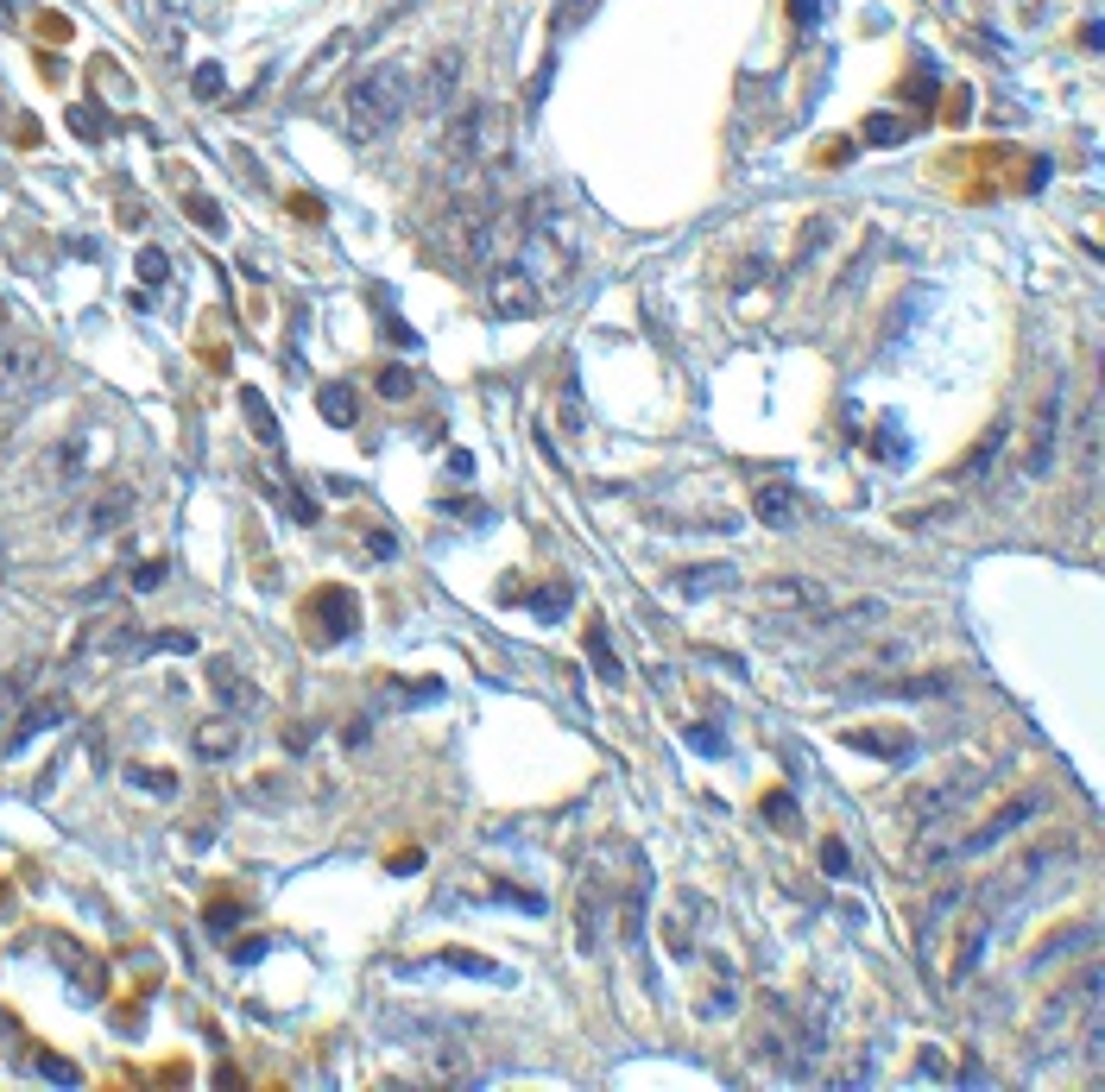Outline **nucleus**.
Instances as JSON below:
<instances>
[{
    "instance_id": "423d86ee",
    "label": "nucleus",
    "mask_w": 1105,
    "mask_h": 1092,
    "mask_svg": "<svg viewBox=\"0 0 1105 1092\" xmlns=\"http://www.w3.org/2000/svg\"><path fill=\"white\" fill-rule=\"evenodd\" d=\"M58 379V354L38 342H0V405H26Z\"/></svg>"
},
{
    "instance_id": "1a4fd4ad",
    "label": "nucleus",
    "mask_w": 1105,
    "mask_h": 1092,
    "mask_svg": "<svg viewBox=\"0 0 1105 1092\" xmlns=\"http://www.w3.org/2000/svg\"><path fill=\"white\" fill-rule=\"evenodd\" d=\"M462 76H468V51H462V45H442V51L423 64V76H411V102L423 108V114H449L455 95H462Z\"/></svg>"
},
{
    "instance_id": "4be33fe9",
    "label": "nucleus",
    "mask_w": 1105,
    "mask_h": 1092,
    "mask_svg": "<svg viewBox=\"0 0 1105 1092\" xmlns=\"http://www.w3.org/2000/svg\"><path fill=\"white\" fill-rule=\"evenodd\" d=\"M733 588H740V568H733V562L676 568V594H689V600H701V594H733Z\"/></svg>"
},
{
    "instance_id": "603ef678",
    "label": "nucleus",
    "mask_w": 1105,
    "mask_h": 1092,
    "mask_svg": "<svg viewBox=\"0 0 1105 1092\" xmlns=\"http://www.w3.org/2000/svg\"><path fill=\"white\" fill-rule=\"evenodd\" d=\"M158 581H165V562H158V556H152V562H139V568H134V588H139V594H152Z\"/></svg>"
},
{
    "instance_id": "e433bc0d",
    "label": "nucleus",
    "mask_w": 1105,
    "mask_h": 1092,
    "mask_svg": "<svg viewBox=\"0 0 1105 1092\" xmlns=\"http://www.w3.org/2000/svg\"><path fill=\"white\" fill-rule=\"evenodd\" d=\"M436 960H442L449 972H468V979H486V985H499V979H505V972H499L493 960H481V954H436Z\"/></svg>"
},
{
    "instance_id": "49530a36",
    "label": "nucleus",
    "mask_w": 1105,
    "mask_h": 1092,
    "mask_svg": "<svg viewBox=\"0 0 1105 1092\" xmlns=\"http://www.w3.org/2000/svg\"><path fill=\"white\" fill-rule=\"evenodd\" d=\"M379 392H386V399H411L417 379L405 373V366H386V373H379Z\"/></svg>"
},
{
    "instance_id": "72a5a7b5",
    "label": "nucleus",
    "mask_w": 1105,
    "mask_h": 1092,
    "mask_svg": "<svg viewBox=\"0 0 1105 1092\" xmlns=\"http://www.w3.org/2000/svg\"><path fill=\"white\" fill-rule=\"evenodd\" d=\"M316 405H323V417H329L336 430H347V423L360 417V399H354V386H342V379H336V386H323V399H316Z\"/></svg>"
},
{
    "instance_id": "6e6552de",
    "label": "nucleus",
    "mask_w": 1105,
    "mask_h": 1092,
    "mask_svg": "<svg viewBox=\"0 0 1105 1092\" xmlns=\"http://www.w3.org/2000/svg\"><path fill=\"white\" fill-rule=\"evenodd\" d=\"M486 297H493V316H505V323L544 316V284H538V272L525 260H505L499 272L486 278Z\"/></svg>"
},
{
    "instance_id": "9d476101",
    "label": "nucleus",
    "mask_w": 1105,
    "mask_h": 1092,
    "mask_svg": "<svg viewBox=\"0 0 1105 1092\" xmlns=\"http://www.w3.org/2000/svg\"><path fill=\"white\" fill-rule=\"evenodd\" d=\"M948 859H961V809L954 815H935V821H916V840H909V878H929L941 872Z\"/></svg>"
},
{
    "instance_id": "b1692460",
    "label": "nucleus",
    "mask_w": 1105,
    "mask_h": 1092,
    "mask_svg": "<svg viewBox=\"0 0 1105 1092\" xmlns=\"http://www.w3.org/2000/svg\"><path fill=\"white\" fill-rule=\"evenodd\" d=\"M701 890H676V909H670V954L695 960V922H701Z\"/></svg>"
},
{
    "instance_id": "f257e3e1",
    "label": "nucleus",
    "mask_w": 1105,
    "mask_h": 1092,
    "mask_svg": "<svg viewBox=\"0 0 1105 1092\" xmlns=\"http://www.w3.org/2000/svg\"><path fill=\"white\" fill-rule=\"evenodd\" d=\"M405 108H411V69L405 64H373L367 76H354L342 95V127L354 145H373V139H386L399 121H405Z\"/></svg>"
},
{
    "instance_id": "c9c22d12",
    "label": "nucleus",
    "mask_w": 1105,
    "mask_h": 1092,
    "mask_svg": "<svg viewBox=\"0 0 1105 1092\" xmlns=\"http://www.w3.org/2000/svg\"><path fill=\"white\" fill-rule=\"evenodd\" d=\"M89 449H95L89 436H69L64 449H58V480H64V486H76V480L89 474Z\"/></svg>"
},
{
    "instance_id": "aec40b11",
    "label": "nucleus",
    "mask_w": 1105,
    "mask_h": 1092,
    "mask_svg": "<svg viewBox=\"0 0 1105 1092\" xmlns=\"http://www.w3.org/2000/svg\"><path fill=\"white\" fill-rule=\"evenodd\" d=\"M840 739H846L853 751L885 758V764H909V758H916V739H909V733H891V727H846Z\"/></svg>"
},
{
    "instance_id": "ddd939ff",
    "label": "nucleus",
    "mask_w": 1105,
    "mask_h": 1092,
    "mask_svg": "<svg viewBox=\"0 0 1105 1092\" xmlns=\"http://www.w3.org/2000/svg\"><path fill=\"white\" fill-rule=\"evenodd\" d=\"M790 1055H796V1011L783 998H764V1024L752 1035V1061H771L790 1074Z\"/></svg>"
},
{
    "instance_id": "2f4dec72",
    "label": "nucleus",
    "mask_w": 1105,
    "mask_h": 1092,
    "mask_svg": "<svg viewBox=\"0 0 1105 1092\" xmlns=\"http://www.w3.org/2000/svg\"><path fill=\"white\" fill-rule=\"evenodd\" d=\"M733 1004H740V985H733V972L714 960V992H701V1017L720 1024V1017H733Z\"/></svg>"
},
{
    "instance_id": "473e14b6",
    "label": "nucleus",
    "mask_w": 1105,
    "mask_h": 1092,
    "mask_svg": "<svg viewBox=\"0 0 1105 1092\" xmlns=\"http://www.w3.org/2000/svg\"><path fill=\"white\" fill-rule=\"evenodd\" d=\"M998 449H1005V423H992V430L979 436V449H972L967 462L954 468V480H979V474H985V468H992V462H998Z\"/></svg>"
},
{
    "instance_id": "f03ea898",
    "label": "nucleus",
    "mask_w": 1105,
    "mask_h": 1092,
    "mask_svg": "<svg viewBox=\"0 0 1105 1092\" xmlns=\"http://www.w3.org/2000/svg\"><path fill=\"white\" fill-rule=\"evenodd\" d=\"M1068 859H1074V840H1048V846H1037V853H1017L1011 865H998V872L979 885L972 903H979V909L992 916V929L1005 935V929L1024 916V903H1030L1055 872H1068Z\"/></svg>"
},
{
    "instance_id": "3c124183",
    "label": "nucleus",
    "mask_w": 1105,
    "mask_h": 1092,
    "mask_svg": "<svg viewBox=\"0 0 1105 1092\" xmlns=\"http://www.w3.org/2000/svg\"><path fill=\"white\" fill-rule=\"evenodd\" d=\"M69 127L82 139H95V134H108V114H95V108H69Z\"/></svg>"
},
{
    "instance_id": "4c0bfd02",
    "label": "nucleus",
    "mask_w": 1105,
    "mask_h": 1092,
    "mask_svg": "<svg viewBox=\"0 0 1105 1092\" xmlns=\"http://www.w3.org/2000/svg\"><path fill=\"white\" fill-rule=\"evenodd\" d=\"M859 134L872 139V145H898V139H909V121H898V114H872Z\"/></svg>"
},
{
    "instance_id": "a211bd4d",
    "label": "nucleus",
    "mask_w": 1105,
    "mask_h": 1092,
    "mask_svg": "<svg viewBox=\"0 0 1105 1092\" xmlns=\"http://www.w3.org/2000/svg\"><path fill=\"white\" fill-rule=\"evenodd\" d=\"M764 607H790V613H822L828 607V588L809 581V575H777V581H759Z\"/></svg>"
},
{
    "instance_id": "412c9836",
    "label": "nucleus",
    "mask_w": 1105,
    "mask_h": 1092,
    "mask_svg": "<svg viewBox=\"0 0 1105 1092\" xmlns=\"http://www.w3.org/2000/svg\"><path fill=\"white\" fill-rule=\"evenodd\" d=\"M134 505H139L134 486H108V493L89 505V531H95V537H114L121 525H134Z\"/></svg>"
},
{
    "instance_id": "2eb2a0df",
    "label": "nucleus",
    "mask_w": 1105,
    "mask_h": 1092,
    "mask_svg": "<svg viewBox=\"0 0 1105 1092\" xmlns=\"http://www.w3.org/2000/svg\"><path fill=\"white\" fill-rule=\"evenodd\" d=\"M64 720H69V701H64V695H38V701H26V714L13 720V733L0 739V751H6V758H19V751L32 746V739L58 733Z\"/></svg>"
},
{
    "instance_id": "ea45409f",
    "label": "nucleus",
    "mask_w": 1105,
    "mask_h": 1092,
    "mask_svg": "<svg viewBox=\"0 0 1105 1092\" xmlns=\"http://www.w3.org/2000/svg\"><path fill=\"white\" fill-rule=\"evenodd\" d=\"M190 89H197V102H221V89H228V76H221V64H197V76H190Z\"/></svg>"
},
{
    "instance_id": "37998d69",
    "label": "nucleus",
    "mask_w": 1105,
    "mask_h": 1092,
    "mask_svg": "<svg viewBox=\"0 0 1105 1092\" xmlns=\"http://www.w3.org/2000/svg\"><path fill=\"white\" fill-rule=\"evenodd\" d=\"M764 821H771V827H796V802H790V790H771V796H764Z\"/></svg>"
},
{
    "instance_id": "6ab92c4d",
    "label": "nucleus",
    "mask_w": 1105,
    "mask_h": 1092,
    "mask_svg": "<svg viewBox=\"0 0 1105 1092\" xmlns=\"http://www.w3.org/2000/svg\"><path fill=\"white\" fill-rule=\"evenodd\" d=\"M752 512H759V525H771V531H796L803 525V493L790 480H764Z\"/></svg>"
},
{
    "instance_id": "09e8293b",
    "label": "nucleus",
    "mask_w": 1105,
    "mask_h": 1092,
    "mask_svg": "<svg viewBox=\"0 0 1105 1092\" xmlns=\"http://www.w3.org/2000/svg\"><path fill=\"white\" fill-rule=\"evenodd\" d=\"M127 783H139V790H158V796H171V790H177V777H171V770H127Z\"/></svg>"
},
{
    "instance_id": "7c9ffc66",
    "label": "nucleus",
    "mask_w": 1105,
    "mask_h": 1092,
    "mask_svg": "<svg viewBox=\"0 0 1105 1092\" xmlns=\"http://www.w3.org/2000/svg\"><path fill=\"white\" fill-rule=\"evenodd\" d=\"M208 683H215V695L228 701V714H240V707H253V688H247V683H240V676H234V664H228V657H215V664H208Z\"/></svg>"
},
{
    "instance_id": "4d7b16f0",
    "label": "nucleus",
    "mask_w": 1105,
    "mask_h": 1092,
    "mask_svg": "<svg viewBox=\"0 0 1105 1092\" xmlns=\"http://www.w3.org/2000/svg\"><path fill=\"white\" fill-rule=\"evenodd\" d=\"M260 954H266V941H240V948H234V960H240V966H253Z\"/></svg>"
},
{
    "instance_id": "de8ad7c7",
    "label": "nucleus",
    "mask_w": 1105,
    "mask_h": 1092,
    "mask_svg": "<svg viewBox=\"0 0 1105 1092\" xmlns=\"http://www.w3.org/2000/svg\"><path fill=\"white\" fill-rule=\"evenodd\" d=\"M562 600H569V588H544V594H531V613H538V619H562V613H569Z\"/></svg>"
},
{
    "instance_id": "7ed1b4c3",
    "label": "nucleus",
    "mask_w": 1105,
    "mask_h": 1092,
    "mask_svg": "<svg viewBox=\"0 0 1105 1092\" xmlns=\"http://www.w3.org/2000/svg\"><path fill=\"white\" fill-rule=\"evenodd\" d=\"M885 613H891L885 600H846V607H822V613L759 619V631H764V638H790V644H803V651H840V644H853V638L878 631Z\"/></svg>"
},
{
    "instance_id": "a18cd8bd",
    "label": "nucleus",
    "mask_w": 1105,
    "mask_h": 1092,
    "mask_svg": "<svg viewBox=\"0 0 1105 1092\" xmlns=\"http://www.w3.org/2000/svg\"><path fill=\"white\" fill-rule=\"evenodd\" d=\"M139 278H145V284H165V278H171V260H165V247H145V253H139Z\"/></svg>"
},
{
    "instance_id": "5fc2aeb1",
    "label": "nucleus",
    "mask_w": 1105,
    "mask_h": 1092,
    "mask_svg": "<svg viewBox=\"0 0 1105 1092\" xmlns=\"http://www.w3.org/2000/svg\"><path fill=\"white\" fill-rule=\"evenodd\" d=\"M310 739H316V727H284V746L291 751H310Z\"/></svg>"
},
{
    "instance_id": "0eeeda50",
    "label": "nucleus",
    "mask_w": 1105,
    "mask_h": 1092,
    "mask_svg": "<svg viewBox=\"0 0 1105 1092\" xmlns=\"http://www.w3.org/2000/svg\"><path fill=\"white\" fill-rule=\"evenodd\" d=\"M1061 417H1068V386L1055 379V386L1037 399L1030 442H1024V474H1030V480H1048V474H1055V462H1061Z\"/></svg>"
},
{
    "instance_id": "f704fd0d",
    "label": "nucleus",
    "mask_w": 1105,
    "mask_h": 1092,
    "mask_svg": "<svg viewBox=\"0 0 1105 1092\" xmlns=\"http://www.w3.org/2000/svg\"><path fill=\"white\" fill-rule=\"evenodd\" d=\"M588 657H594V676H601V683H607V688H620V683H625L620 657H613V644H607V631H601V625L588 631Z\"/></svg>"
},
{
    "instance_id": "f3484780",
    "label": "nucleus",
    "mask_w": 1105,
    "mask_h": 1092,
    "mask_svg": "<svg viewBox=\"0 0 1105 1092\" xmlns=\"http://www.w3.org/2000/svg\"><path fill=\"white\" fill-rule=\"evenodd\" d=\"M1100 948V922H1068L1061 935H1048L1037 948V960H1030V972H1055V966H1068V960H1087Z\"/></svg>"
},
{
    "instance_id": "c756f323",
    "label": "nucleus",
    "mask_w": 1105,
    "mask_h": 1092,
    "mask_svg": "<svg viewBox=\"0 0 1105 1092\" xmlns=\"http://www.w3.org/2000/svg\"><path fill=\"white\" fill-rule=\"evenodd\" d=\"M1074 455H1080V474L1087 480L1100 474V399L1080 405V449H1074Z\"/></svg>"
},
{
    "instance_id": "6e6d98bb",
    "label": "nucleus",
    "mask_w": 1105,
    "mask_h": 1092,
    "mask_svg": "<svg viewBox=\"0 0 1105 1092\" xmlns=\"http://www.w3.org/2000/svg\"><path fill=\"white\" fill-rule=\"evenodd\" d=\"M941 1074H948V1067H941V1055H935V1048H922V1080H941Z\"/></svg>"
},
{
    "instance_id": "8fccbe9b",
    "label": "nucleus",
    "mask_w": 1105,
    "mask_h": 1092,
    "mask_svg": "<svg viewBox=\"0 0 1105 1092\" xmlns=\"http://www.w3.org/2000/svg\"><path fill=\"white\" fill-rule=\"evenodd\" d=\"M38 1074H45V1080H58V1087H76V1080H82L64 1055H38Z\"/></svg>"
},
{
    "instance_id": "f8f14e48",
    "label": "nucleus",
    "mask_w": 1105,
    "mask_h": 1092,
    "mask_svg": "<svg viewBox=\"0 0 1105 1092\" xmlns=\"http://www.w3.org/2000/svg\"><path fill=\"white\" fill-rule=\"evenodd\" d=\"M840 695H866V701H941L954 676H898V683H878V676H840Z\"/></svg>"
},
{
    "instance_id": "39448f33",
    "label": "nucleus",
    "mask_w": 1105,
    "mask_h": 1092,
    "mask_svg": "<svg viewBox=\"0 0 1105 1092\" xmlns=\"http://www.w3.org/2000/svg\"><path fill=\"white\" fill-rule=\"evenodd\" d=\"M992 777H998V764H954V770H941L935 783H922V790L903 802V815H909V827H916V821H935V815H954V809H967Z\"/></svg>"
},
{
    "instance_id": "dca6fc26",
    "label": "nucleus",
    "mask_w": 1105,
    "mask_h": 1092,
    "mask_svg": "<svg viewBox=\"0 0 1105 1092\" xmlns=\"http://www.w3.org/2000/svg\"><path fill=\"white\" fill-rule=\"evenodd\" d=\"M992 916L972 903L967 909V922H961V935H954V954H948V985H967L972 972H979V960H985V948H992Z\"/></svg>"
},
{
    "instance_id": "864d4df0",
    "label": "nucleus",
    "mask_w": 1105,
    "mask_h": 1092,
    "mask_svg": "<svg viewBox=\"0 0 1105 1092\" xmlns=\"http://www.w3.org/2000/svg\"><path fill=\"white\" fill-rule=\"evenodd\" d=\"M689 746L695 751H720V733H714V727H689Z\"/></svg>"
},
{
    "instance_id": "bb28decb",
    "label": "nucleus",
    "mask_w": 1105,
    "mask_h": 1092,
    "mask_svg": "<svg viewBox=\"0 0 1105 1092\" xmlns=\"http://www.w3.org/2000/svg\"><path fill=\"white\" fill-rule=\"evenodd\" d=\"M954 903H961V885H948L922 916H916V948H922V954H935V935H941V922L954 916Z\"/></svg>"
},
{
    "instance_id": "20e7f679",
    "label": "nucleus",
    "mask_w": 1105,
    "mask_h": 1092,
    "mask_svg": "<svg viewBox=\"0 0 1105 1092\" xmlns=\"http://www.w3.org/2000/svg\"><path fill=\"white\" fill-rule=\"evenodd\" d=\"M1087 1004H1100V960L1087 954L1080 960V972L1042 1004V1017H1037V1029H1030V1067H1048L1055 1055H1068V1029L1080 1024V1011Z\"/></svg>"
},
{
    "instance_id": "c03bdc74",
    "label": "nucleus",
    "mask_w": 1105,
    "mask_h": 1092,
    "mask_svg": "<svg viewBox=\"0 0 1105 1092\" xmlns=\"http://www.w3.org/2000/svg\"><path fill=\"white\" fill-rule=\"evenodd\" d=\"M822 872H828V878H846V872H853V859H846V840H822Z\"/></svg>"
},
{
    "instance_id": "5701e85b",
    "label": "nucleus",
    "mask_w": 1105,
    "mask_h": 1092,
    "mask_svg": "<svg viewBox=\"0 0 1105 1092\" xmlns=\"http://www.w3.org/2000/svg\"><path fill=\"white\" fill-rule=\"evenodd\" d=\"M644 909H651V878H644V865L632 872V890H625V903H620V941L638 954L644 948Z\"/></svg>"
},
{
    "instance_id": "a878e982",
    "label": "nucleus",
    "mask_w": 1105,
    "mask_h": 1092,
    "mask_svg": "<svg viewBox=\"0 0 1105 1092\" xmlns=\"http://www.w3.org/2000/svg\"><path fill=\"white\" fill-rule=\"evenodd\" d=\"M234 751H240V720H234V714H221V720H203V727H197V758L221 764V758H234Z\"/></svg>"
},
{
    "instance_id": "4468645a",
    "label": "nucleus",
    "mask_w": 1105,
    "mask_h": 1092,
    "mask_svg": "<svg viewBox=\"0 0 1105 1092\" xmlns=\"http://www.w3.org/2000/svg\"><path fill=\"white\" fill-rule=\"evenodd\" d=\"M354 625H360V600H354L347 588H316V594H310V631H316L323 644L354 638Z\"/></svg>"
},
{
    "instance_id": "9b49d317",
    "label": "nucleus",
    "mask_w": 1105,
    "mask_h": 1092,
    "mask_svg": "<svg viewBox=\"0 0 1105 1092\" xmlns=\"http://www.w3.org/2000/svg\"><path fill=\"white\" fill-rule=\"evenodd\" d=\"M1042 809H1048V796H1042V790H1030V796L1005 802V809H998L992 821H979V827H961V859H967V853H992V846H1005V840H1011L1017 827H1030Z\"/></svg>"
},
{
    "instance_id": "79ce46f5",
    "label": "nucleus",
    "mask_w": 1105,
    "mask_h": 1092,
    "mask_svg": "<svg viewBox=\"0 0 1105 1092\" xmlns=\"http://www.w3.org/2000/svg\"><path fill=\"white\" fill-rule=\"evenodd\" d=\"M240 922H247V909H240V903H215V909L203 916L208 935H228V929H240Z\"/></svg>"
},
{
    "instance_id": "cd10ccee",
    "label": "nucleus",
    "mask_w": 1105,
    "mask_h": 1092,
    "mask_svg": "<svg viewBox=\"0 0 1105 1092\" xmlns=\"http://www.w3.org/2000/svg\"><path fill=\"white\" fill-rule=\"evenodd\" d=\"M240 410H247V430H253V436H260V442H266V449H284V430H278V417H273V405H266V399H260V392H253V386H247V392H240Z\"/></svg>"
},
{
    "instance_id": "58836bf2",
    "label": "nucleus",
    "mask_w": 1105,
    "mask_h": 1092,
    "mask_svg": "<svg viewBox=\"0 0 1105 1092\" xmlns=\"http://www.w3.org/2000/svg\"><path fill=\"white\" fill-rule=\"evenodd\" d=\"M347 45H354V38H347V32H336V38H329V45H323V51H316V64L304 69V76H297V89H310V82H316V76H323V69L336 64V58H342Z\"/></svg>"
},
{
    "instance_id": "393cba45",
    "label": "nucleus",
    "mask_w": 1105,
    "mask_h": 1092,
    "mask_svg": "<svg viewBox=\"0 0 1105 1092\" xmlns=\"http://www.w3.org/2000/svg\"><path fill=\"white\" fill-rule=\"evenodd\" d=\"M575 916H581V954H601V922H607V903H601V878H594V872L581 878Z\"/></svg>"
},
{
    "instance_id": "c85d7f7f",
    "label": "nucleus",
    "mask_w": 1105,
    "mask_h": 1092,
    "mask_svg": "<svg viewBox=\"0 0 1105 1092\" xmlns=\"http://www.w3.org/2000/svg\"><path fill=\"white\" fill-rule=\"evenodd\" d=\"M601 13V0H556V13H550V45H562V38H575L588 19Z\"/></svg>"
},
{
    "instance_id": "a19ab883",
    "label": "nucleus",
    "mask_w": 1105,
    "mask_h": 1092,
    "mask_svg": "<svg viewBox=\"0 0 1105 1092\" xmlns=\"http://www.w3.org/2000/svg\"><path fill=\"white\" fill-rule=\"evenodd\" d=\"M190 221H197V228H203V234H228V215H221V208L208 203V197H190Z\"/></svg>"
}]
</instances>
